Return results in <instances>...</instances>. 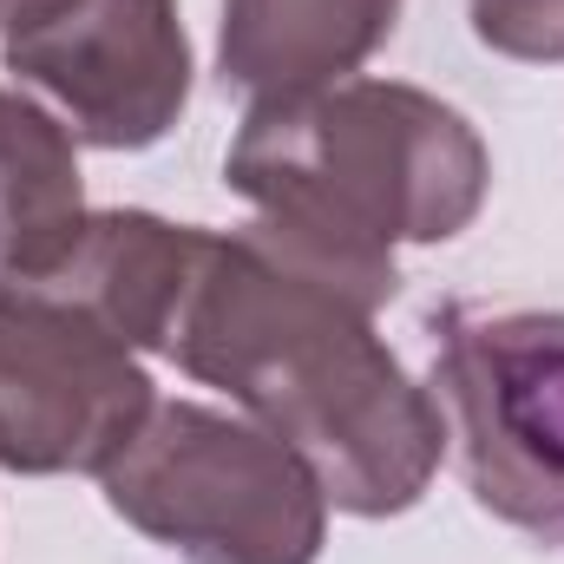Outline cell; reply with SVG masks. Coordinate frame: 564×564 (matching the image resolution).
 I'll use <instances>...</instances> for the list:
<instances>
[{"label": "cell", "mask_w": 564, "mask_h": 564, "mask_svg": "<svg viewBox=\"0 0 564 564\" xmlns=\"http://www.w3.org/2000/svg\"><path fill=\"white\" fill-rule=\"evenodd\" d=\"M164 361L224 388L322 479L328 506L361 519L408 512L446 453L440 408L375 335V302L289 250L263 217L204 230Z\"/></svg>", "instance_id": "obj_1"}, {"label": "cell", "mask_w": 564, "mask_h": 564, "mask_svg": "<svg viewBox=\"0 0 564 564\" xmlns=\"http://www.w3.org/2000/svg\"><path fill=\"white\" fill-rule=\"evenodd\" d=\"M224 177L289 250L381 308L401 289L394 243L459 237L486 204L492 164L479 132L421 86L335 79L257 99Z\"/></svg>", "instance_id": "obj_2"}, {"label": "cell", "mask_w": 564, "mask_h": 564, "mask_svg": "<svg viewBox=\"0 0 564 564\" xmlns=\"http://www.w3.org/2000/svg\"><path fill=\"white\" fill-rule=\"evenodd\" d=\"M99 486L126 525L191 564H315L328 532L322 479L276 433L197 401H158Z\"/></svg>", "instance_id": "obj_3"}, {"label": "cell", "mask_w": 564, "mask_h": 564, "mask_svg": "<svg viewBox=\"0 0 564 564\" xmlns=\"http://www.w3.org/2000/svg\"><path fill=\"white\" fill-rule=\"evenodd\" d=\"M139 348L79 295L0 270V466L106 473L151 421Z\"/></svg>", "instance_id": "obj_4"}, {"label": "cell", "mask_w": 564, "mask_h": 564, "mask_svg": "<svg viewBox=\"0 0 564 564\" xmlns=\"http://www.w3.org/2000/svg\"><path fill=\"white\" fill-rule=\"evenodd\" d=\"M433 381L459 421L473 499L532 539H564V315L453 308Z\"/></svg>", "instance_id": "obj_5"}, {"label": "cell", "mask_w": 564, "mask_h": 564, "mask_svg": "<svg viewBox=\"0 0 564 564\" xmlns=\"http://www.w3.org/2000/svg\"><path fill=\"white\" fill-rule=\"evenodd\" d=\"M7 73L40 86L79 139L106 151L158 144L191 99L177 0H73L7 40Z\"/></svg>", "instance_id": "obj_6"}, {"label": "cell", "mask_w": 564, "mask_h": 564, "mask_svg": "<svg viewBox=\"0 0 564 564\" xmlns=\"http://www.w3.org/2000/svg\"><path fill=\"white\" fill-rule=\"evenodd\" d=\"M394 20L401 0H224L217 66L257 99L315 93L375 59Z\"/></svg>", "instance_id": "obj_7"}, {"label": "cell", "mask_w": 564, "mask_h": 564, "mask_svg": "<svg viewBox=\"0 0 564 564\" xmlns=\"http://www.w3.org/2000/svg\"><path fill=\"white\" fill-rule=\"evenodd\" d=\"M197 250H204L197 224H164L151 210H99V217H86L79 243L40 282H59L66 295L99 308L132 348L164 355V335L191 289Z\"/></svg>", "instance_id": "obj_8"}, {"label": "cell", "mask_w": 564, "mask_h": 564, "mask_svg": "<svg viewBox=\"0 0 564 564\" xmlns=\"http://www.w3.org/2000/svg\"><path fill=\"white\" fill-rule=\"evenodd\" d=\"M79 230L86 197L73 132L26 93L0 86V270L46 276L79 243Z\"/></svg>", "instance_id": "obj_9"}, {"label": "cell", "mask_w": 564, "mask_h": 564, "mask_svg": "<svg viewBox=\"0 0 564 564\" xmlns=\"http://www.w3.org/2000/svg\"><path fill=\"white\" fill-rule=\"evenodd\" d=\"M473 33L532 66H564V0H473Z\"/></svg>", "instance_id": "obj_10"}, {"label": "cell", "mask_w": 564, "mask_h": 564, "mask_svg": "<svg viewBox=\"0 0 564 564\" xmlns=\"http://www.w3.org/2000/svg\"><path fill=\"white\" fill-rule=\"evenodd\" d=\"M73 0H0V33H26V26H46L53 13H66Z\"/></svg>", "instance_id": "obj_11"}]
</instances>
